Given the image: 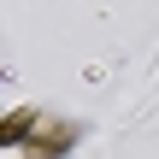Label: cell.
I'll return each instance as SVG.
<instances>
[{
	"mask_svg": "<svg viewBox=\"0 0 159 159\" xmlns=\"http://www.w3.org/2000/svg\"><path fill=\"white\" fill-rule=\"evenodd\" d=\"M35 130H41V112H35V106H12L6 124H0V148H24Z\"/></svg>",
	"mask_w": 159,
	"mask_h": 159,
	"instance_id": "obj_1",
	"label": "cell"
},
{
	"mask_svg": "<svg viewBox=\"0 0 159 159\" xmlns=\"http://www.w3.org/2000/svg\"><path fill=\"white\" fill-rule=\"evenodd\" d=\"M71 142H77V130H71V124H53V130H35L30 153L35 159H59V153H71Z\"/></svg>",
	"mask_w": 159,
	"mask_h": 159,
	"instance_id": "obj_2",
	"label": "cell"
}]
</instances>
